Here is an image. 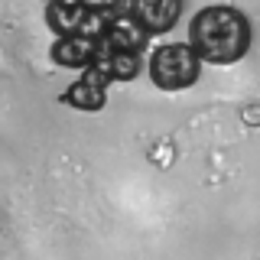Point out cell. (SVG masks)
Listing matches in <instances>:
<instances>
[{
    "instance_id": "obj_1",
    "label": "cell",
    "mask_w": 260,
    "mask_h": 260,
    "mask_svg": "<svg viewBox=\"0 0 260 260\" xmlns=\"http://www.w3.org/2000/svg\"><path fill=\"white\" fill-rule=\"evenodd\" d=\"M250 20L238 7H205L189 23V46L202 62L231 65L241 62L250 49Z\"/></svg>"
},
{
    "instance_id": "obj_2",
    "label": "cell",
    "mask_w": 260,
    "mask_h": 260,
    "mask_svg": "<svg viewBox=\"0 0 260 260\" xmlns=\"http://www.w3.org/2000/svg\"><path fill=\"white\" fill-rule=\"evenodd\" d=\"M202 75V59L195 55L192 46L182 43H166L153 52L150 59V78L153 85L162 88V91H182V88H192Z\"/></svg>"
},
{
    "instance_id": "obj_3",
    "label": "cell",
    "mask_w": 260,
    "mask_h": 260,
    "mask_svg": "<svg viewBox=\"0 0 260 260\" xmlns=\"http://www.w3.org/2000/svg\"><path fill=\"white\" fill-rule=\"evenodd\" d=\"M46 23L55 36H98L108 20L91 13L81 0H52L46 7Z\"/></svg>"
},
{
    "instance_id": "obj_4",
    "label": "cell",
    "mask_w": 260,
    "mask_h": 260,
    "mask_svg": "<svg viewBox=\"0 0 260 260\" xmlns=\"http://www.w3.org/2000/svg\"><path fill=\"white\" fill-rule=\"evenodd\" d=\"M98 43H101V55H117V52L140 55L146 49V43H150V32L130 13H120V16L104 23V29L98 32Z\"/></svg>"
},
{
    "instance_id": "obj_5",
    "label": "cell",
    "mask_w": 260,
    "mask_h": 260,
    "mask_svg": "<svg viewBox=\"0 0 260 260\" xmlns=\"http://www.w3.org/2000/svg\"><path fill=\"white\" fill-rule=\"evenodd\" d=\"M127 13L150 32H169L182 16V0H130Z\"/></svg>"
},
{
    "instance_id": "obj_6",
    "label": "cell",
    "mask_w": 260,
    "mask_h": 260,
    "mask_svg": "<svg viewBox=\"0 0 260 260\" xmlns=\"http://www.w3.org/2000/svg\"><path fill=\"white\" fill-rule=\"evenodd\" d=\"M49 55L55 65H65V69H91L101 59V43L98 36H59Z\"/></svg>"
},
{
    "instance_id": "obj_7",
    "label": "cell",
    "mask_w": 260,
    "mask_h": 260,
    "mask_svg": "<svg viewBox=\"0 0 260 260\" xmlns=\"http://www.w3.org/2000/svg\"><path fill=\"white\" fill-rule=\"evenodd\" d=\"M108 85L111 81L101 78L94 69H85V75L62 94V101L75 111H101L104 104H108Z\"/></svg>"
},
{
    "instance_id": "obj_8",
    "label": "cell",
    "mask_w": 260,
    "mask_h": 260,
    "mask_svg": "<svg viewBox=\"0 0 260 260\" xmlns=\"http://www.w3.org/2000/svg\"><path fill=\"white\" fill-rule=\"evenodd\" d=\"M91 69L98 72L101 78L108 81H130L140 72V55H127V52H117V55H101Z\"/></svg>"
},
{
    "instance_id": "obj_9",
    "label": "cell",
    "mask_w": 260,
    "mask_h": 260,
    "mask_svg": "<svg viewBox=\"0 0 260 260\" xmlns=\"http://www.w3.org/2000/svg\"><path fill=\"white\" fill-rule=\"evenodd\" d=\"M81 4H85L91 13L104 16V20H114V16L127 13V10H124V4H130V0H81Z\"/></svg>"
}]
</instances>
